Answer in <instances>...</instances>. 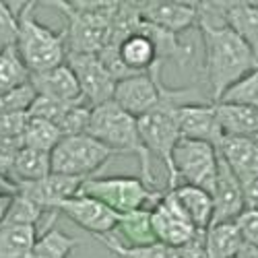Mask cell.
I'll return each mask as SVG.
<instances>
[{
  "mask_svg": "<svg viewBox=\"0 0 258 258\" xmlns=\"http://www.w3.org/2000/svg\"><path fill=\"white\" fill-rule=\"evenodd\" d=\"M215 114L219 120L223 137L252 139L258 133V110L238 103H215Z\"/></svg>",
  "mask_w": 258,
  "mask_h": 258,
  "instance_id": "obj_20",
  "label": "cell"
},
{
  "mask_svg": "<svg viewBox=\"0 0 258 258\" xmlns=\"http://www.w3.org/2000/svg\"><path fill=\"white\" fill-rule=\"evenodd\" d=\"M81 103V101H79ZM75 103H67V101H58V99H52V97H44V95H37L29 107V116L33 118H39V120H46L54 126H58V122L64 118L71 107Z\"/></svg>",
  "mask_w": 258,
  "mask_h": 258,
  "instance_id": "obj_33",
  "label": "cell"
},
{
  "mask_svg": "<svg viewBox=\"0 0 258 258\" xmlns=\"http://www.w3.org/2000/svg\"><path fill=\"white\" fill-rule=\"evenodd\" d=\"M37 3H23L17 13V41L15 48L25 69L33 73H44L67 62V37L64 31L41 25L35 19Z\"/></svg>",
  "mask_w": 258,
  "mask_h": 258,
  "instance_id": "obj_4",
  "label": "cell"
},
{
  "mask_svg": "<svg viewBox=\"0 0 258 258\" xmlns=\"http://www.w3.org/2000/svg\"><path fill=\"white\" fill-rule=\"evenodd\" d=\"M110 48L116 50V56L128 75L151 73L153 69H159L163 64V60L159 56L155 35H153V27L143 23V21L131 35H126L120 41L118 46H110Z\"/></svg>",
  "mask_w": 258,
  "mask_h": 258,
  "instance_id": "obj_11",
  "label": "cell"
},
{
  "mask_svg": "<svg viewBox=\"0 0 258 258\" xmlns=\"http://www.w3.org/2000/svg\"><path fill=\"white\" fill-rule=\"evenodd\" d=\"M95 240L101 242L107 250L118 254L120 258H180L176 248H169L161 242H153L147 246H124L114 233L101 235V238H95Z\"/></svg>",
  "mask_w": 258,
  "mask_h": 258,
  "instance_id": "obj_27",
  "label": "cell"
},
{
  "mask_svg": "<svg viewBox=\"0 0 258 258\" xmlns=\"http://www.w3.org/2000/svg\"><path fill=\"white\" fill-rule=\"evenodd\" d=\"M11 157H7V155H3L0 153V178H7L9 180V171H11Z\"/></svg>",
  "mask_w": 258,
  "mask_h": 258,
  "instance_id": "obj_41",
  "label": "cell"
},
{
  "mask_svg": "<svg viewBox=\"0 0 258 258\" xmlns=\"http://www.w3.org/2000/svg\"><path fill=\"white\" fill-rule=\"evenodd\" d=\"M52 174V163H50V153L37 151V149L23 147L21 151L13 157L11 161V171L9 180L19 186V184H29L44 180Z\"/></svg>",
  "mask_w": 258,
  "mask_h": 258,
  "instance_id": "obj_22",
  "label": "cell"
},
{
  "mask_svg": "<svg viewBox=\"0 0 258 258\" xmlns=\"http://www.w3.org/2000/svg\"><path fill=\"white\" fill-rule=\"evenodd\" d=\"M151 227L155 233V240L169 246V248H184L195 235L201 231L192 225L186 215L178 209V205L171 199L169 190L163 192V197L151 209Z\"/></svg>",
  "mask_w": 258,
  "mask_h": 258,
  "instance_id": "obj_12",
  "label": "cell"
},
{
  "mask_svg": "<svg viewBox=\"0 0 258 258\" xmlns=\"http://www.w3.org/2000/svg\"><path fill=\"white\" fill-rule=\"evenodd\" d=\"M17 41V15L7 3H0V50L13 48Z\"/></svg>",
  "mask_w": 258,
  "mask_h": 258,
  "instance_id": "obj_34",
  "label": "cell"
},
{
  "mask_svg": "<svg viewBox=\"0 0 258 258\" xmlns=\"http://www.w3.org/2000/svg\"><path fill=\"white\" fill-rule=\"evenodd\" d=\"M56 211L67 215L73 223H77L81 229L95 235V238L114 233L116 225L120 221L118 213H114L103 203H99L91 197H85V195H77V197L67 199L64 203L58 205Z\"/></svg>",
  "mask_w": 258,
  "mask_h": 258,
  "instance_id": "obj_13",
  "label": "cell"
},
{
  "mask_svg": "<svg viewBox=\"0 0 258 258\" xmlns=\"http://www.w3.org/2000/svg\"><path fill=\"white\" fill-rule=\"evenodd\" d=\"M213 199V223H229L235 221L246 211V201L242 192V182L233 176V171L219 157L217 176L209 190Z\"/></svg>",
  "mask_w": 258,
  "mask_h": 258,
  "instance_id": "obj_14",
  "label": "cell"
},
{
  "mask_svg": "<svg viewBox=\"0 0 258 258\" xmlns=\"http://www.w3.org/2000/svg\"><path fill=\"white\" fill-rule=\"evenodd\" d=\"M60 141H62V135H60V131H58L54 124L29 116L27 126H25V131H23V145L25 147L37 149V151L52 153L54 147Z\"/></svg>",
  "mask_w": 258,
  "mask_h": 258,
  "instance_id": "obj_28",
  "label": "cell"
},
{
  "mask_svg": "<svg viewBox=\"0 0 258 258\" xmlns=\"http://www.w3.org/2000/svg\"><path fill=\"white\" fill-rule=\"evenodd\" d=\"M163 192L165 190H153L143 182V178L135 176H93L83 182L79 195L103 203L107 209H112L118 215H126L141 209H153L155 203L163 197Z\"/></svg>",
  "mask_w": 258,
  "mask_h": 258,
  "instance_id": "obj_5",
  "label": "cell"
},
{
  "mask_svg": "<svg viewBox=\"0 0 258 258\" xmlns=\"http://www.w3.org/2000/svg\"><path fill=\"white\" fill-rule=\"evenodd\" d=\"M85 178H73V176H60L50 174L44 180L29 182V184H19L17 195L29 199L37 207H41L46 213H58V205L64 203L71 197H77L83 186Z\"/></svg>",
  "mask_w": 258,
  "mask_h": 258,
  "instance_id": "obj_15",
  "label": "cell"
},
{
  "mask_svg": "<svg viewBox=\"0 0 258 258\" xmlns=\"http://www.w3.org/2000/svg\"><path fill=\"white\" fill-rule=\"evenodd\" d=\"M37 97L31 83H25L21 87L0 93V114H17V112H29L33 99Z\"/></svg>",
  "mask_w": 258,
  "mask_h": 258,
  "instance_id": "obj_32",
  "label": "cell"
},
{
  "mask_svg": "<svg viewBox=\"0 0 258 258\" xmlns=\"http://www.w3.org/2000/svg\"><path fill=\"white\" fill-rule=\"evenodd\" d=\"M199 31L205 50V83L215 103L231 85L258 69V58L227 25H199Z\"/></svg>",
  "mask_w": 258,
  "mask_h": 258,
  "instance_id": "obj_1",
  "label": "cell"
},
{
  "mask_svg": "<svg viewBox=\"0 0 258 258\" xmlns=\"http://www.w3.org/2000/svg\"><path fill=\"white\" fill-rule=\"evenodd\" d=\"M242 192H244L246 209H258V176L244 180L242 182Z\"/></svg>",
  "mask_w": 258,
  "mask_h": 258,
  "instance_id": "obj_37",
  "label": "cell"
},
{
  "mask_svg": "<svg viewBox=\"0 0 258 258\" xmlns=\"http://www.w3.org/2000/svg\"><path fill=\"white\" fill-rule=\"evenodd\" d=\"M116 231L122 235V240L118 238V235L116 238L124 246H147V244L157 242L153 227H151V209H141V211L120 215Z\"/></svg>",
  "mask_w": 258,
  "mask_h": 258,
  "instance_id": "obj_24",
  "label": "cell"
},
{
  "mask_svg": "<svg viewBox=\"0 0 258 258\" xmlns=\"http://www.w3.org/2000/svg\"><path fill=\"white\" fill-rule=\"evenodd\" d=\"M242 246H244V240L235 221L215 223L205 231L207 258H235V254L240 252Z\"/></svg>",
  "mask_w": 258,
  "mask_h": 258,
  "instance_id": "obj_23",
  "label": "cell"
},
{
  "mask_svg": "<svg viewBox=\"0 0 258 258\" xmlns=\"http://www.w3.org/2000/svg\"><path fill=\"white\" fill-rule=\"evenodd\" d=\"M235 258H258V248L244 244V246L240 248V252L235 254Z\"/></svg>",
  "mask_w": 258,
  "mask_h": 258,
  "instance_id": "obj_39",
  "label": "cell"
},
{
  "mask_svg": "<svg viewBox=\"0 0 258 258\" xmlns=\"http://www.w3.org/2000/svg\"><path fill=\"white\" fill-rule=\"evenodd\" d=\"M252 141H254V143H256V145H258V133H256V135H254V137H252Z\"/></svg>",
  "mask_w": 258,
  "mask_h": 258,
  "instance_id": "obj_42",
  "label": "cell"
},
{
  "mask_svg": "<svg viewBox=\"0 0 258 258\" xmlns=\"http://www.w3.org/2000/svg\"><path fill=\"white\" fill-rule=\"evenodd\" d=\"M178 128L180 139L201 141L213 147H219L223 133L215 114V103H188L178 107Z\"/></svg>",
  "mask_w": 258,
  "mask_h": 258,
  "instance_id": "obj_16",
  "label": "cell"
},
{
  "mask_svg": "<svg viewBox=\"0 0 258 258\" xmlns=\"http://www.w3.org/2000/svg\"><path fill=\"white\" fill-rule=\"evenodd\" d=\"M165 85L161 81V67L153 69L151 73L133 75L116 83L112 101L120 105L126 114L135 116L137 120L163 101Z\"/></svg>",
  "mask_w": 258,
  "mask_h": 258,
  "instance_id": "obj_8",
  "label": "cell"
},
{
  "mask_svg": "<svg viewBox=\"0 0 258 258\" xmlns=\"http://www.w3.org/2000/svg\"><path fill=\"white\" fill-rule=\"evenodd\" d=\"M137 11L143 23H149L161 31L182 35L199 27L197 3H176V0H145L137 3Z\"/></svg>",
  "mask_w": 258,
  "mask_h": 258,
  "instance_id": "obj_10",
  "label": "cell"
},
{
  "mask_svg": "<svg viewBox=\"0 0 258 258\" xmlns=\"http://www.w3.org/2000/svg\"><path fill=\"white\" fill-rule=\"evenodd\" d=\"M11 199H13L11 195H3V192H0V225H3V221H5V217H7Z\"/></svg>",
  "mask_w": 258,
  "mask_h": 258,
  "instance_id": "obj_38",
  "label": "cell"
},
{
  "mask_svg": "<svg viewBox=\"0 0 258 258\" xmlns=\"http://www.w3.org/2000/svg\"><path fill=\"white\" fill-rule=\"evenodd\" d=\"M235 225H238L242 240L248 246L258 248V209H246L238 219H235Z\"/></svg>",
  "mask_w": 258,
  "mask_h": 258,
  "instance_id": "obj_36",
  "label": "cell"
},
{
  "mask_svg": "<svg viewBox=\"0 0 258 258\" xmlns=\"http://www.w3.org/2000/svg\"><path fill=\"white\" fill-rule=\"evenodd\" d=\"M67 19V54H99L110 44L120 3H52Z\"/></svg>",
  "mask_w": 258,
  "mask_h": 258,
  "instance_id": "obj_3",
  "label": "cell"
},
{
  "mask_svg": "<svg viewBox=\"0 0 258 258\" xmlns=\"http://www.w3.org/2000/svg\"><path fill=\"white\" fill-rule=\"evenodd\" d=\"M67 64L77 77L81 97L89 107L101 105L105 101H112L116 79L107 73L103 62L97 54H67Z\"/></svg>",
  "mask_w": 258,
  "mask_h": 258,
  "instance_id": "obj_9",
  "label": "cell"
},
{
  "mask_svg": "<svg viewBox=\"0 0 258 258\" xmlns=\"http://www.w3.org/2000/svg\"><path fill=\"white\" fill-rule=\"evenodd\" d=\"M219 167V151L217 147L201 141L180 139L171 151V163L167 169V186L171 190L180 184L197 186L203 190H211Z\"/></svg>",
  "mask_w": 258,
  "mask_h": 258,
  "instance_id": "obj_6",
  "label": "cell"
},
{
  "mask_svg": "<svg viewBox=\"0 0 258 258\" xmlns=\"http://www.w3.org/2000/svg\"><path fill=\"white\" fill-rule=\"evenodd\" d=\"M37 240V227L3 223L0 225V258H27Z\"/></svg>",
  "mask_w": 258,
  "mask_h": 258,
  "instance_id": "obj_25",
  "label": "cell"
},
{
  "mask_svg": "<svg viewBox=\"0 0 258 258\" xmlns=\"http://www.w3.org/2000/svg\"><path fill=\"white\" fill-rule=\"evenodd\" d=\"M0 192H3V195L15 197V195H17V186H15L11 180H7V178H0Z\"/></svg>",
  "mask_w": 258,
  "mask_h": 258,
  "instance_id": "obj_40",
  "label": "cell"
},
{
  "mask_svg": "<svg viewBox=\"0 0 258 258\" xmlns=\"http://www.w3.org/2000/svg\"><path fill=\"white\" fill-rule=\"evenodd\" d=\"M114 153L93 137L77 135L64 137L50 153L52 174L73 176V178H93L97 171L107 163Z\"/></svg>",
  "mask_w": 258,
  "mask_h": 258,
  "instance_id": "obj_7",
  "label": "cell"
},
{
  "mask_svg": "<svg viewBox=\"0 0 258 258\" xmlns=\"http://www.w3.org/2000/svg\"><path fill=\"white\" fill-rule=\"evenodd\" d=\"M77 244V238H71L56 227H48L41 235H37L27 258H67Z\"/></svg>",
  "mask_w": 258,
  "mask_h": 258,
  "instance_id": "obj_26",
  "label": "cell"
},
{
  "mask_svg": "<svg viewBox=\"0 0 258 258\" xmlns=\"http://www.w3.org/2000/svg\"><path fill=\"white\" fill-rule=\"evenodd\" d=\"M217 151L240 182L258 176V145L252 139L223 137Z\"/></svg>",
  "mask_w": 258,
  "mask_h": 258,
  "instance_id": "obj_18",
  "label": "cell"
},
{
  "mask_svg": "<svg viewBox=\"0 0 258 258\" xmlns=\"http://www.w3.org/2000/svg\"><path fill=\"white\" fill-rule=\"evenodd\" d=\"M171 199L178 205V209L186 215V219L197 229L205 231L213 223V199L207 190L197 186L180 184L169 190Z\"/></svg>",
  "mask_w": 258,
  "mask_h": 258,
  "instance_id": "obj_19",
  "label": "cell"
},
{
  "mask_svg": "<svg viewBox=\"0 0 258 258\" xmlns=\"http://www.w3.org/2000/svg\"><path fill=\"white\" fill-rule=\"evenodd\" d=\"M29 114L17 112V114H0V139H21L27 126Z\"/></svg>",
  "mask_w": 258,
  "mask_h": 258,
  "instance_id": "obj_35",
  "label": "cell"
},
{
  "mask_svg": "<svg viewBox=\"0 0 258 258\" xmlns=\"http://www.w3.org/2000/svg\"><path fill=\"white\" fill-rule=\"evenodd\" d=\"M29 83L33 85L37 95L52 97V99L67 101V103L83 101L77 77L67 62L60 64V67L50 69V71H44V73H33L29 77Z\"/></svg>",
  "mask_w": 258,
  "mask_h": 258,
  "instance_id": "obj_17",
  "label": "cell"
},
{
  "mask_svg": "<svg viewBox=\"0 0 258 258\" xmlns=\"http://www.w3.org/2000/svg\"><path fill=\"white\" fill-rule=\"evenodd\" d=\"M221 17L258 58V3H221Z\"/></svg>",
  "mask_w": 258,
  "mask_h": 258,
  "instance_id": "obj_21",
  "label": "cell"
},
{
  "mask_svg": "<svg viewBox=\"0 0 258 258\" xmlns=\"http://www.w3.org/2000/svg\"><path fill=\"white\" fill-rule=\"evenodd\" d=\"M44 209L37 207L35 203H31L29 199L21 197V195H15L11 199V205H9V211H7V217L3 223H17V225H33L37 227L39 219L44 217Z\"/></svg>",
  "mask_w": 258,
  "mask_h": 258,
  "instance_id": "obj_31",
  "label": "cell"
},
{
  "mask_svg": "<svg viewBox=\"0 0 258 258\" xmlns=\"http://www.w3.org/2000/svg\"><path fill=\"white\" fill-rule=\"evenodd\" d=\"M87 135L93 137L97 143L107 147L114 155H137L141 161V178L147 186L153 190H165L159 188L157 178L149 163V155L139 137V124L137 118L126 114L120 105L114 101H105L101 105L91 107Z\"/></svg>",
  "mask_w": 258,
  "mask_h": 258,
  "instance_id": "obj_2",
  "label": "cell"
},
{
  "mask_svg": "<svg viewBox=\"0 0 258 258\" xmlns=\"http://www.w3.org/2000/svg\"><path fill=\"white\" fill-rule=\"evenodd\" d=\"M221 103H238V105H248L258 110V69L248 73L244 79H240L217 99ZM215 101V103H217Z\"/></svg>",
  "mask_w": 258,
  "mask_h": 258,
  "instance_id": "obj_30",
  "label": "cell"
},
{
  "mask_svg": "<svg viewBox=\"0 0 258 258\" xmlns=\"http://www.w3.org/2000/svg\"><path fill=\"white\" fill-rule=\"evenodd\" d=\"M29 77L31 73L25 69V64L19 58L15 46L0 50V93L29 83Z\"/></svg>",
  "mask_w": 258,
  "mask_h": 258,
  "instance_id": "obj_29",
  "label": "cell"
}]
</instances>
